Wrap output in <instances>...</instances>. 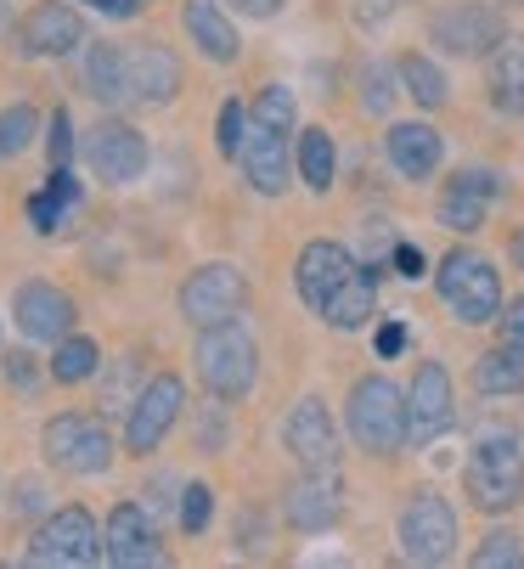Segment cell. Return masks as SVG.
I'll use <instances>...</instances> for the list:
<instances>
[{"label": "cell", "instance_id": "6da1fadb", "mask_svg": "<svg viewBox=\"0 0 524 569\" xmlns=\"http://www.w3.org/2000/svg\"><path fill=\"white\" fill-rule=\"evenodd\" d=\"M344 423H349V440L373 457H395L406 446V395L401 383H389L384 372L373 378H356L349 383V400H344Z\"/></svg>", "mask_w": 524, "mask_h": 569}, {"label": "cell", "instance_id": "7a4b0ae2", "mask_svg": "<svg viewBox=\"0 0 524 569\" xmlns=\"http://www.w3.org/2000/svg\"><path fill=\"white\" fill-rule=\"evenodd\" d=\"M463 491L479 513H507L524 502V451L513 435H485L474 451H468V468H463Z\"/></svg>", "mask_w": 524, "mask_h": 569}, {"label": "cell", "instance_id": "3957f363", "mask_svg": "<svg viewBox=\"0 0 524 569\" xmlns=\"http://www.w3.org/2000/svg\"><path fill=\"white\" fill-rule=\"evenodd\" d=\"M198 378L215 400H243L259 378V350L243 321H215L198 328Z\"/></svg>", "mask_w": 524, "mask_h": 569}, {"label": "cell", "instance_id": "277c9868", "mask_svg": "<svg viewBox=\"0 0 524 569\" xmlns=\"http://www.w3.org/2000/svg\"><path fill=\"white\" fill-rule=\"evenodd\" d=\"M113 457H119L113 429L97 412H57L46 423V462L68 479H97L113 468Z\"/></svg>", "mask_w": 524, "mask_h": 569}, {"label": "cell", "instance_id": "5b68a950", "mask_svg": "<svg viewBox=\"0 0 524 569\" xmlns=\"http://www.w3.org/2000/svg\"><path fill=\"white\" fill-rule=\"evenodd\" d=\"M434 288H441L446 310L463 321V328H485V321H496V310H502V271L474 249H452L441 260V271H434Z\"/></svg>", "mask_w": 524, "mask_h": 569}, {"label": "cell", "instance_id": "8992f818", "mask_svg": "<svg viewBox=\"0 0 524 569\" xmlns=\"http://www.w3.org/2000/svg\"><path fill=\"white\" fill-rule=\"evenodd\" d=\"M79 152H85V170L108 187H136L152 164V147L147 136L130 124V119H102L79 136Z\"/></svg>", "mask_w": 524, "mask_h": 569}, {"label": "cell", "instance_id": "52a82bcc", "mask_svg": "<svg viewBox=\"0 0 524 569\" xmlns=\"http://www.w3.org/2000/svg\"><path fill=\"white\" fill-rule=\"evenodd\" d=\"M29 563H51V569H91L102 563V525L91 519V508H57L34 536H29Z\"/></svg>", "mask_w": 524, "mask_h": 569}, {"label": "cell", "instance_id": "ba28073f", "mask_svg": "<svg viewBox=\"0 0 524 569\" xmlns=\"http://www.w3.org/2000/svg\"><path fill=\"white\" fill-rule=\"evenodd\" d=\"M395 541L412 563H446L457 552V513L441 491H417L406 508H401V525H395Z\"/></svg>", "mask_w": 524, "mask_h": 569}, {"label": "cell", "instance_id": "9c48e42d", "mask_svg": "<svg viewBox=\"0 0 524 569\" xmlns=\"http://www.w3.org/2000/svg\"><path fill=\"white\" fill-rule=\"evenodd\" d=\"M248 305V277L231 260H209L181 282V316L192 328H215V321H237Z\"/></svg>", "mask_w": 524, "mask_h": 569}, {"label": "cell", "instance_id": "30bf717a", "mask_svg": "<svg viewBox=\"0 0 524 569\" xmlns=\"http://www.w3.org/2000/svg\"><path fill=\"white\" fill-rule=\"evenodd\" d=\"M181 412H187V383L175 378V372L147 378V389L136 395L130 418H125V451H130V457H152L158 440L181 423Z\"/></svg>", "mask_w": 524, "mask_h": 569}, {"label": "cell", "instance_id": "8fae6325", "mask_svg": "<svg viewBox=\"0 0 524 569\" xmlns=\"http://www.w3.org/2000/svg\"><path fill=\"white\" fill-rule=\"evenodd\" d=\"M181 97V62L164 40H136L125 46V73H119V102L136 108H169Z\"/></svg>", "mask_w": 524, "mask_h": 569}, {"label": "cell", "instance_id": "7c38bea8", "mask_svg": "<svg viewBox=\"0 0 524 569\" xmlns=\"http://www.w3.org/2000/svg\"><path fill=\"white\" fill-rule=\"evenodd\" d=\"M452 423H457L452 372H446L441 361H423V367L412 372V389H406V440H412V446H428V440H441Z\"/></svg>", "mask_w": 524, "mask_h": 569}, {"label": "cell", "instance_id": "4fadbf2b", "mask_svg": "<svg viewBox=\"0 0 524 569\" xmlns=\"http://www.w3.org/2000/svg\"><path fill=\"white\" fill-rule=\"evenodd\" d=\"M502 12L496 7H479V0H457V7L446 12H434L428 23V40L452 51V57H491V46L502 40Z\"/></svg>", "mask_w": 524, "mask_h": 569}, {"label": "cell", "instance_id": "5bb4252c", "mask_svg": "<svg viewBox=\"0 0 524 569\" xmlns=\"http://www.w3.org/2000/svg\"><path fill=\"white\" fill-rule=\"evenodd\" d=\"M102 563L113 569H147V563H164V547H158V530L147 519L141 502H119L102 525Z\"/></svg>", "mask_w": 524, "mask_h": 569}, {"label": "cell", "instance_id": "9a60e30c", "mask_svg": "<svg viewBox=\"0 0 524 569\" xmlns=\"http://www.w3.org/2000/svg\"><path fill=\"white\" fill-rule=\"evenodd\" d=\"M356 271H362V266H356V254H349L344 242L316 237V242H305L299 260H294V288H299V299H305L310 310H322Z\"/></svg>", "mask_w": 524, "mask_h": 569}, {"label": "cell", "instance_id": "2e32d148", "mask_svg": "<svg viewBox=\"0 0 524 569\" xmlns=\"http://www.w3.org/2000/svg\"><path fill=\"white\" fill-rule=\"evenodd\" d=\"M23 57H73L85 46V12L68 0H40V7L18 23Z\"/></svg>", "mask_w": 524, "mask_h": 569}, {"label": "cell", "instance_id": "e0dca14e", "mask_svg": "<svg viewBox=\"0 0 524 569\" xmlns=\"http://www.w3.org/2000/svg\"><path fill=\"white\" fill-rule=\"evenodd\" d=\"M12 316H18L23 339H34V345H57L62 333H73V299L46 277H34L12 293Z\"/></svg>", "mask_w": 524, "mask_h": 569}, {"label": "cell", "instance_id": "ac0fdd59", "mask_svg": "<svg viewBox=\"0 0 524 569\" xmlns=\"http://www.w3.org/2000/svg\"><path fill=\"white\" fill-rule=\"evenodd\" d=\"M237 164H243V176H248V187H254V192L277 198V192L288 187V170H294V158H288V136L248 119L243 147H237Z\"/></svg>", "mask_w": 524, "mask_h": 569}, {"label": "cell", "instance_id": "d6986e66", "mask_svg": "<svg viewBox=\"0 0 524 569\" xmlns=\"http://www.w3.org/2000/svg\"><path fill=\"white\" fill-rule=\"evenodd\" d=\"M283 440H288V451H294L299 468H333V462H338V429H333L327 406H322L316 395H305L294 412H288Z\"/></svg>", "mask_w": 524, "mask_h": 569}, {"label": "cell", "instance_id": "ffe728a7", "mask_svg": "<svg viewBox=\"0 0 524 569\" xmlns=\"http://www.w3.org/2000/svg\"><path fill=\"white\" fill-rule=\"evenodd\" d=\"M288 525L305 530V536H322L338 525L344 513V497H338V473L333 468H305V479H294V491H288Z\"/></svg>", "mask_w": 524, "mask_h": 569}, {"label": "cell", "instance_id": "44dd1931", "mask_svg": "<svg viewBox=\"0 0 524 569\" xmlns=\"http://www.w3.org/2000/svg\"><path fill=\"white\" fill-rule=\"evenodd\" d=\"M496 192H502V181L491 176V170H457L452 181H446V192H441V226H452V231H479L485 226V209L496 203Z\"/></svg>", "mask_w": 524, "mask_h": 569}, {"label": "cell", "instance_id": "7402d4cb", "mask_svg": "<svg viewBox=\"0 0 524 569\" xmlns=\"http://www.w3.org/2000/svg\"><path fill=\"white\" fill-rule=\"evenodd\" d=\"M181 23H187L192 46H198L209 62H237V57H243L237 23L226 18V0H187V7H181Z\"/></svg>", "mask_w": 524, "mask_h": 569}, {"label": "cell", "instance_id": "603a6c76", "mask_svg": "<svg viewBox=\"0 0 524 569\" xmlns=\"http://www.w3.org/2000/svg\"><path fill=\"white\" fill-rule=\"evenodd\" d=\"M384 147H389V164L406 181H428L434 170H441V158H446V141H441L434 124H389Z\"/></svg>", "mask_w": 524, "mask_h": 569}, {"label": "cell", "instance_id": "cb8c5ba5", "mask_svg": "<svg viewBox=\"0 0 524 569\" xmlns=\"http://www.w3.org/2000/svg\"><path fill=\"white\" fill-rule=\"evenodd\" d=\"M485 91L502 113L524 119V40L518 34H502L491 46V62H485Z\"/></svg>", "mask_w": 524, "mask_h": 569}, {"label": "cell", "instance_id": "d4e9b609", "mask_svg": "<svg viewBox=\"0 0 524 569\" xmlns=\"http://www.w3.org/2000/svg\"><path fill=\"white\" fill-rule=\"evenodd\" d=\"M373 310H378V282H373V271L362 266L316 316L327 321V328H338V333H356V328H367V321H373Z\"/></svg>", "mask_w": 524, "mask_h": 569}, {"label": "cell", "instance_id": "484cf974", "mask_svg": "<svg viewBox=\"0 0 524 569\" xmlns=\"http://www.w3.org/2000/svg\"><path fill=\"white\" fill-rule=\"evenodd\" d=\"M79 181H73V170L62 164V170H51V181L29 198V226L40 231V237H51V231H62V220L79 209Z\"/></svg>", "mask_w": 524, "mask_h": 569}, {"label": "cell", "instance_id": "4316f807", "mask_svg": "<svg viewBox=\"0 0 524 569\" xmlns=\"http://www.w3.org/2000/svg\"><path fill=\"white\" fill-rule=\"evenodd\" d=\"M119 73H125V46L119 40H85V62H79V79H85V97L97 102H119Z\"/></svg>", "mask_w": 524, "mask_h": 569}, {"label": "cell", "instance_id": "83f0119b", "mask_svg": "<svg viewBox=\"0 0 524 569\" xmlns=\"http://www.w3.org/2000/svg\"><path fill=\"white\" fill-rule=\"evenodd\" d=\"M474 383H479V395H518L524 389V345L502 339L496 350H485L474 361Z\"/></svg>", "mask_w": 524, "mask_h": 569}, {"label": "cell", "instance_id": "f1b7e54d", "mask_svg": "<svg viewBox=\"0 0 524 569\" xmlns=\"http://www.w3.org/2000/svg\"><path fill=\"white\" fill-rule=\"evenodd\" d=\"M102 367V350L97 339H85V333H62L57 350H51V378L57 383H85V378H97Z\"/></svg>", "mask_w": 524, "mask_h": 569}, {"label": "cell", "instance_id": "f546056e", "mask_svg": "<svg viewBox=\"0 0 524 569\" xmlns=\"http://www.w3.org/2000/svg\"><path fill=\"white\" fill-rule=\"evenodd\" d=\"M299 176L310 192H327L333 187V170H338V152H333V136L327 130H299Z\"/></svg>", "mask_w": 524, "mask_h": 569}, {"label": "cell", "instance_id": "4dcf8cb0", "mask_svg": "<svg viewBox=\"0 0 524 569\" xmlns=\"http://www.w3.org/2000/svg\"><path fill=\"white\" fill-rule=\"evenodd\" d=\"M401 86H406V97L417 102V108H446V97H452V86H446V73L434 68L428 57H401Z\"/></svg>", "mask_w": 524, "mask_h": 569}, {"label": "cell", "instance_id": "1f68e13d", "mask_svg": "<svg viewBox=\"0 0 524 569\" xmlns=\"http://www.w3.org/2000/svg\"><path fill=\"white\" fill-rule=\"evenodd\" d=\"M248 119H254V124H266V130L294 136V124H299V102H294V91H288V86H266V91L254 97Z\"/></svg>", "mask_w": 524, "mask_h": 569}, {"label": "cell", "instance_id": "d6a6232c", "mask_svg": "<svg viewBox=\"0 0 524 569\" xmlns=\"http://www.w3.org/2000/svg\"><path fill=\"white\" fill-rule=\"evenodd\" d=\"M34 136H40V113H34L29 102L0 108V164H7V158H18V152H29Z\"/></svg>", "mask_w": 524, "mask_h": 569}, {"label": "cell", "instance_id": "836d02e7", "mask_svg": "<svg viewBox=\"0 0 524 569\" xmlns=\"http://www.w3.org/2000/svg\"><path fill=\"white\" fill-rule=\"evenodd\" d=\"M474 563H479V569H524V547H518L513 530H491V536L479 541Z\"/></svg>", "mask_w": 524, "mask_h": 569}, {"label": "cell", "instance_id": "e575fe53", "mask_svg": "<svg viewBox=\"0 0 524 569\" xmlns=\"http://www.w3.org/2000/svg\"><path fill=\"white\" fill-rule=\"evenodd\" d=\"M243 130H248V108L243 102H220V113H215V147H220V158H237Z\"/></svg>", "mask_w": 524, "mask_h": 569}, {"label": "cell", "instance_id": "d590c367", "mask_svg": "<svg viewBox=\"0 0 524 569\" xmlns=\"http://www.w3.org/2000/svg\"><path fill=\"white\" fill-rule=\"evenodd\" d=\"M209 513H215V491H209V485H187V491H181V530L187 536H204L209 530Z\"/></svg>", "mask_w": 524, "mask_h": 569}, {"label": "cell", "instance_id": "8d00e7d4", "mask_svg": "<svg viewBox=\"0 0 524 569\" xmlns=\"http://www.w3.org/2000/svg\"><path fill=\"white\" fill-rule=\"evenodd\" d=\"M362 108H367V113H384V108H389V68H384V62H373V68L362 73Z\"/></svg>", "mask_w": 524, "mask_h": 569}, {"label": "cell", "instance_id": "74e56055", "mask_svg": "<svg viewBox=\"0 0 524 569\" xmlns=\"http://www.w3.org/2000/svg\"><path fill=\"white\" fill-rule=\"evenodd\" d=\"M46 152H51V170H62L68 158H73V124H68L62 108L51 113V141H46Z\"/></svg>", "mask_w": 524, "mask_h": 569}, {"label": "cell", "instance_id": "f35d334b", "mask_svg": "<svg viewBox=\"0 0 524 569\" xmlns=\"http://www.w3.org/2000/svg\"><path fill=\"white\" fill-rule=\"evenodd\" d=\"M496 321H502V339L524 345V293H518V299H507V305L496 310Z\"/></svg>", "mask_w": 524, "mask_h": 569}, {"label": "cell", "instance_id": "ab89813d", "mask_svg": "<svg viewBox=\"0 0 524 569\" xmlns=\"http://www.w3.org/2000/svg\"><path fill=\"white\" fill-rule=\"evenodd\" d=\"M85 12H102V18H136V12H147V0H85Z\"/></svg>", "mask_w": 524, "mask_h": 569}, {"label": "cell", "instance_id": "60d3db41", "mask_svg": "<svg viewBox=\"0 0 524 569\" xmlns=\"http://www.w3.org/2000/svg\"><path fill=\"white\" fill-rule=\"evenodd\" d=\"M395 271H401L406 282H417V277H423V249H412V242H395Z\"/></svg>", "mask_w": 524, "mask_h": 569}, {"label": "cell", "instance_id": "b9f144b4", "mask_svg": "<svg viewBox=\"0 0 524 569\" xmlns=\"http://www.w3.org/2000/svg\"><path fill=\"white\" fill-rule=\"evenodd\" d=\"M406 350V321H384L378 328V356H401Z\"/></svg>", "mask_w": 524, "mask_h": 569}, {"label": "cell", "instance_id": "7bdbcfd3", "mask_svg": "<svg viewBox=\"0 0 524 569\" xmlns=\"http://www.w3.org/2000/svg\"><path fill=\"white\" fill-rule=\"evenodd\" d=\"M226 7H237L243 18H259V23H266V18L283 12V0H226Z\"/></svg>", "mask_w": 524, "mask_h": 569}, {"label": "cell", "instance_id": "ee69618b", "mask_svg": "<svg viewBox=\"0 0 524 569\" xmlns=\"http://www.w3.org/2000/svg\"><path fill=\"white\" fill-rule=\"evenodd\" d=\"M389 12H395V0H356V18L362 23H384Z\"/></svg>", "mask_w": 524, "mask_h": 569}, {"label": "cell", "instance_id": "f6af8a7d", "mask_svg": "<svg viewBox=\"0 0 524 569\" xmlns=\"http://www.w3.org/2000/svg\"><path fill=\"white\" fill-rule=\"evenodd\" d=\"M513 260H518V271H524V226H518V237H513Z\"/></svg>", "mask_w": 524, "mask_h": 569}]
</instances>
